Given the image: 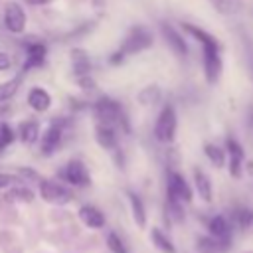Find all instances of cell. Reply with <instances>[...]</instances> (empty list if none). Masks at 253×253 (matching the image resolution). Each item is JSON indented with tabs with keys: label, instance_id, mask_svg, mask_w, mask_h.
Wrapping results in <instances>:
<instances>
[{
	"label": "cell",
	"instance_id": "484cf974",
	"mask_svg": "<svg viewBox=\"0 0 253 253\" xmlns=\"http://www.w3.org/2000/svg\"><path fill=\"white\" fill-rule=\"evenodd\" d=\"M164 210H166V215H168V219H170L172 223H182L184 217H186V213H184V206H182V202H178V200H170V198H166V206H164Z\"/></svg>",
	"mask_w": 253,
	"mask_h": 253
},
{
	"label": "cell",
	"instance_id": "5b68a950",
	"mask_svg": "<svg viewBox=\"0 0 253 253\" xmlns=\"http://www.w3.org/2000/svg\"><path fill=\"white\" fill-rule=\"evenodd\" d=\"M166 198L178 200L182 204H190L194 200V190L190 182L178 170H168L166 174Z\"/></svg>",
	"mask_w": 253,
	"mask_h": 253
},
{
	"label": "cell",
	"instance_id": "52a82bcc",
	"mask_svg": "<svg viewBox=\"0 0 253 253\" xmlns=\"http://www.w3.org/2000/svg\"><path fill=\"white\" fill-rule=\"evenodd\" d=\"M40 196L43 202L47 204H55V206H63L67 202H71V192L59 184V182H53V180H40Z\"/></svg>",
	"mask_w": 253,
	"mask_h": 253
},
{
	"label": "cell",
	"instance_id": "2e32d148",
	"mask_svg": "<svg viewBox=\"0 0 253 253\" xmlns=\"http://www.w3.org/2000/svg\"><path fill=\"white\" fill-rule=\"evenodd\" d=\"M79 217L91 229H101L105 225V213L95 206H81L79 208Z\"/></svg>",
	"mask_w": 253,
	"mask_h": 253
},
{
	"label": "cell",
	"instance_id": "e575fe53",
	"mask_svg": "<svg viewBox=\"0 0 253 253\" xmlns=\"http://www.w3.org/2000/svg\"><path fill=\"white\" fill-rule=\"evenodd\" d=\"M53 0H26V4H30V6H47Z\"/></svg>",
	"mask_w": 253,
	"mask_h": 253
},
{
	"label": "cell",
	"instance_id": "4316f807",
	"mask_svg": "<svg viewBox=\"0 0 253 253\" xmlns=\"http://www.w3.org/2000/svg\"><path fill=\"white\" fill-rule=\"evenodd\" d=\"M20 83H22V75H18V77H14V79H8V81L0 83V103L10 101V99L18 93Z\"/></svg>",
	"mask_w": 253,
	"mask_h": 253
},
{
	"label": "cell",
	"instance_id": "e0dca14e",
	"mask_svg": "<svg viewBox=\"0 0 253 253\" xmlns=\"http://www.w3.org/2000/svg\"><path fill=\"white\" fill-rule=\"evenodd\" d=\"M211 4V8L219 14V16H239L245 10V2L243 0H208Z\"/></svg>",
	"mask_w": 253,
	"mask_h": 253
},
{
	"label": "cell",
	"instance_id": "1f68e13d",
	"mask_svg": "<svg viewBox=\"0 0 253 253\" xmlns=\"http://www.w3.org/2000/svg\"><path fill=\"white\" fill-rule=\"evenodd\" d=\"M79 87H81L83 91H93V89L97 87V83H95V79H91L89 73H87V75H79Z\"/></svg>",
	"mask_w": 253,
	"mask_h": 253
},
{
	"label": "cell",
	"instance_id": "ac0fdd59",
	"mask_svg": "<svg viewBox=\"0 0 253 253\" xmlns=\"http://www.w3.org/2000/svg\"><path fill=\"white\" fill-rule=\"evenodd\" d=\"M231 223L233 227H237L239 231H253V210L239 206L231 211Z\"/></svg>",
	"mask_w": 253,
	"mask_h": 253
},
{
	"label": "cell",
	"instance_id": "8fae6325",
	"mask_svg": "<svg viewBox=\"0 0 253 253\" xmlns=\"http://www.w3.org/2000/svg\"><path fill=\"white\" fill-rule=\"evenodd\" d=\"M61 140H63V123H61L59 119H55V121L45 128V132L42 134V154H43V156L53 154V152L59 148Z\"/></svg>",
	"mask_w": 253,
	"mask_h": 253
},
{
	"label": "cell",
	"instance_id": "7c38bea8",
	"mask_svg": "<svg viewBox=\"0 0 253 253\" xmlns=\"http://www.w3.org/2000/svg\"><path fill=\"white\" fill-rule=\"evenodd\" d=\"M208 233L213 235L215 239L219 241H229L233 243V223L231 219H227L225 215L217 213V215H211L208 219Z\"/></svg>",
	"mask_w": 253,
	"mask_h": 253
},
{
	"label": "cell",
	"instance_id": "d6a6232c",
	"mask_svg": "<svg viewBox=\"0 0 253 253\" xmlns=\"http://www.w3.org/2000/svg\"><path fill=\"white\" fill-rule=\"evenodd\" d=\"M14 182H18V178H16L14 174L0 172V190H2V188H6V186H10V184H14Z\"/></svg>",
	"mask_w": 253,
	"mask_h": 253
},
{
	"label": "cell",
	"instance_id": "d4e9b609",
	"mask_svg": "<svg viewBox=\"0 0 253 253\" xmlns=\"http://www.w3.org/2000/svg\"><path fill=\"white\" fill-rule=\"evenodd\" d=\"M71 61H73V69H75L77 75H87L91 71V59H89L85 49H73L71 51Z\"/></svg>",
	"mask_w": 253,
	"mask_h": 253
},
{
	"label": "cell",
	"instance_id": "ffe728a7",
	"mask_svg": "<svg viewBox=\"0 0 253 253\" xmlns=\"http://www.w3.org/2000/svg\"><path fill=\"white\" fill-rule=\"evenodd\" d=\"M45 55H47V49H45L43 43H40V42L30 43L28 45V53H26V65H24V69L43 65L45 63Z\"/></svg>",
	"mask_w": 253,
	"mask_h": 253
},
{
	"label": "cell",
	"instance_id": "603a6c76",
	"mask_svg": "<svg viewBox=\"0 0 253 253\" xmlns=\"http://www.w3.org/2000/svg\"><path fill=\"white\" fill-rule=\"evenodd\" d=\"M18 136H20V140L24 144L36 142L38 136H40V125H38V121H24L20 125V128H18Z\"/></svg>",
	"mask_w": 253,
	"mask_h": 253
},
{
	"label": "cell",
	"instance_id": "9a60e30c",
	"mask_svg": "<svg viewBox=\"0 0 253 253\" xmlns=\"http://www.w3.org/2000/svg\"><path fill=\"white\" fill-rule=\"evenodd\" d=\"M28 105L34 111L43 113V111H47L51 107V95L45 89H42V87H32L28 91Z\"/></svg>",
	"mask_w": 253,
	"mask_h": 253
},
{
	"label": "cell",
	"instance_id": "f546056e",
	"mask_svg": "<svg viewBox=\"0 0 253 253\" xmlns=\"http://www.w3.org/2000/svg\"><path fill=\"white\" fill-rule=\"evenodd\" d=\"M14 138H16V132L10 128V125L8 123H0V150H4Z\"/></svg>",
	"mask_w": 253,
	"mask_h": 253
},
{
	"label": "cell",
	"instance_id": "4fadbf2b",
	"mask_svg": "<svg viewBox=\"0 0 253 253\" xmlns=\"http://www.w3.org/2000/svg\"><path fill=\"white\" fill-rule=\"evenodd\" d=\"M192 182H194V190L198 192V196L206 204H211L213 202V186H211L210 176L202 168H194L192 170Z\"/></svg>",
	"mask_w": 253,
	"mask_h": 253
},
{
	"label": "cell",
	"instance_id": "44dd1931",
	"mask_svg": "<svg viewBox=\"0 0 253 253\" xmlns=\"http://www.w3.org/2000/svg\"><path fill=\"white\" fill-rule=\"evenodd\" d=\"M126 198H128V204H130V211H132V219H134V223L142 229L144 225H146V208H144V204H142V198L138 196V194H134V192H126Z\"/></svg>",
	"mask_w": 253,
	"mask_h": 253
},
{
	"label": "cell",
	"instance_id": "d6986e66",
	"mask_svg": "<svg viewBox=\"0 0 253 253\" xmlns=\"http://www.w3.org/2000/svg\"><path fill=\"white\" fill-rule=\"evenodd\" d=\"M204 154L215 168H225L227 166V150H225V146H219V144H213V142H206L204 144Z\"/></svg>",
	"mask_w": 253,
	"mask_h": 253
},
{
	"label": "cell",
	"instance_id": "5bb4252c",
	"mask_svg": "<svg viewBox=\"0 0 253 253\" xmlns=\"http://www.w3.org/2000/svg\"><path fill=\"white\" fill-rule=\"evenodd\" d=\"M95 140L99 146L107 148V150H115L117 148V130L113 125L107 123H99L95 126Z\"/></svg>",
	"mask_w": 253,
	"mask_h": 253
},
{
	"label": "cell",
	"instance_id": "3957f363",
	"mask_svg": "<svg viewBox=\"0 0 253 253\" xmlns=\"http://www.w3.org/2000/svg\"><path fill=\"white\" fill-rule=\"evenodd\" d=\"M176 130H178L176 109L172 105H164L156 117V123H154V138L162 144H170L176 138Z\"/></svg>",
	"mask_w": 253,
	"mask_h": 253
},
{
	"label": "cell",
	"instance_id": "277c9868",
	"mask_svg": "<svg viewBox=\"0 0 253 253\" xmlns=\"http://www.w3.org/2000/svg\"><path fill=\"white\" fill-rule=\"evenodd\" d=\"M152 42H154V38H152V32H150L148 28H144V26H132V28L128 30L126 38L123 40L119 51H121L125 57H128V55H132V53H138V51L148 49V47L152 45Z\"/></svg>",
	"mask_w": 253,
	"mask_h": 253
},
{
	"label": "cell",
	"instance_id": "d590c367",
	"mask_svg": "<svg viewBox=\"0 0 253 253\" xmlns=\"http://www.w3.org/2000/svg\"><path fill=\"white\" fill-rule=\"evenodd\" d=\"M245 253H253V251H245Z\"/></svg>",
	"mask_w": 253,
	"mask_h": 253
},
{
	"label": "cell",
	"instance_id": "cb8c5ba5",
	"mask_svg": "<svg viewBox=\"0 0 253 253\" xmlns=\"http://www.w3.org/2000/svg\"><path fill=\"white\" fill-rule=\"evenodd\" d=\"M196 251L198 253H223L221 243L213 235H200L196 237Z\"/></svg>",
	"mask_w": 253,
	"mask_h": 253
},
{
	"label": "cell",
	"instance_id": "8992f818",
	"mask_svg": "<svg viewBox=\"0 0 253 253\" xmlns=\"http://www.w3.org/2000/svg\"><path fill=\"white\" fill-rule=\"evenodd\" d=\"M225 150H227V172L231 178L239 180L245 172V150L241 146V142L235 136H227L225 138Z\"/></svg>",
	"mask_w": 253,
	"mask_h": 253
},
{
	"label": "cell",
	"instance_id": "ba28073f",
	"mask_svg": "<svg viewBox=\"0 0 253 253\" xmlns=\"http://www.w3.org/2000/svg\"><path fill=\"white\" fill-rule=\"evenodd\" d=\"M61 178L73 186H89L91 184V176H89V170L87 166L81 162V160H69L65 164V168L61 170Z\"/></svg>",
	"mask_w": 253,
	"mask_h": 253
},
{
	"label": "cell",
	"instance_id": "83f0119b",
	"mask_svg": "<svg viewBox=\"0 0 253 253\" xmlns=\"http://www.w3.org/2000/svg\"><path fill=\"white\" fill-rule=\"evenodd\" d=\"M160 97H162V91H160V87H156V85H148V87H144V89L136 95V99H138L140 105H154V103L160 101Z\"/></svg>",
	"mask_w": 253,
	"mask_h": 253
},
{
	"label": "cell",
	"instance_id": "7402d4cb",
	"mask_svg": "<svg viewBox=\"0 0 253 253\" xmlns=\"http://www.w3.org/2000/svg\"><path fill=\"white\" fill-rule=\"evenodd\" d=\"M150 241L160 253H176V245L172 243V239L160 227H152L150 229Z\"/></svg>",
	"mask_w": 253,
	"mask_h": 253
},
{
	"label": "cell",
	"instance_id": "30bf717a",
	"mask_svg": "<svg viewBox=\"0 0 253 253\" xmlns=\"http://www.w3.org/2000/svg\"><path fill=\"white\" fill-rule=\"evenodd\" d=\"M160 34H162L164 42L168 43V47L174 51V55H178V57H186L188 55V43H186L184 36L172 24L162 22L160 24Z\"/></svg>",
	"mask_w": 253,
	"mask_h": 253
},
{
	"label": "cell",
	"instance_id": "836d02e7",
	"mask_svg": "<svg viewBox=\"0 0 253 253\" xmlns=\"http://www.w3.org/2000/svg\"><path fill=\"white\" fill-rule=\"evenodd\" d=\"M10 65H12L10 55H8V53H4V51H0V71H6Z\"/></svg>",
	"mask_w": 253,
	"mask_h": 253
},
{
	"label": "cell",
	"instance_id": "9c48e42d",
	"mask_svg": "<svg viewBox=\"0 0 253 253\" xmlns=\"http://www.w3.org/2000/svg\"><path fill=\"white\" fill-rule=\"evenodd\" d=\"M4 26L12 34H22L26 30V12L20 4L8 2L4 6Z\"/></svg>",
	"mask_w": 253,
	"mask_h": 253
},
{
	"label": "cell",
	"instance_id": "4dcf8cb0",
	"mask_svg": "<svg viewBox=\"0 0 253 253\" xmlns=\"http://www.w3.org/2000/svg\"><path fill=\"white\" fill-rule=\"evenodd\" d=\"M107 247L111 249V253H126V247H125L123 239L117 233H109L107 235Z\"/></svg>",
	"mask_w": 253,
	"mask_h": 253
},
{
	"label": "cell",
	"instance_id": "7a4b0ae2",
	"mask_svg": "<svg viewBox=\"0 0 253 253\" xmlns=\"http://www.w3.org/2000/svg\"><path fill=\"white\" fill-rule=\"evenodd\" d=\"M95 115L99 119V123H107L113 126H121L123 130L130 132V125H128V117L125 115L123 107L119 101L111 99V97H101L95 103Z\"/></svg>",
	"mask_w": 253,
	"mask_h": 253
},
{
	"label": "cell",
	"instance_id": "f1b7e54d",
	"mask_svg": "<svg viewBox=\"0 0 253 253\" xmlns=\"http://www.w3.org/2000/svg\"><path fill=\"white\" fill-rule=\"evenodd\" d=\"M4 198H6L8 202H32V200H34V192L28 190V188L16 186V188H12Z\"/></svg>",
	"mask_w": 253,
	"mask_h": 253
},
{
	"label": "cell",
	"instance_id": "6da1fadb",
	"mask_svg": "<svg viewBox=\"0 0 253 253\" xmlns=\"http://www.w3.org/2000/svg\"><path fill=\"white\" fill-rule=\"evenodd\" d=\"M182 30L190 34L200 45H202V67H204V77L208 85H215L223 73V59H221V45L215 36L210 32L198 28L196 24L182 22Z\"/></svg>",
	"mask_w": 253,
	"mask_h": 253
}]
</instances>
